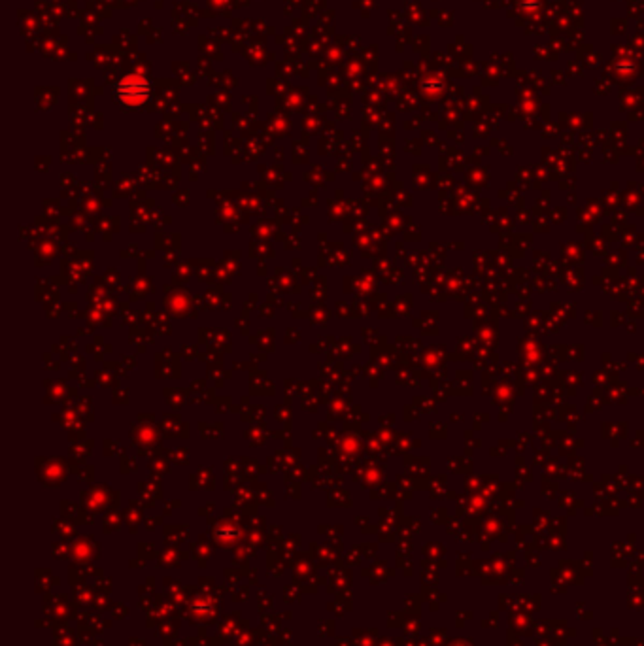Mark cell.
I'll return each mask as SVG.
<instances>
[{
	"label": "cell",
	"mask_w": 644,
	"mask_h": 646,
	"mask_svg": "<svg viewBox=\"0 0 644 646\" xmlns=\"http://www.w3.org/2000/svg\"><path fill=\"white\" fill-rule=\"evenodd\" d=\"M117 98L123 100L127 106H140L146 103L150 97V84L144 76L140 74H131L127 78H123L116 87Z\"/></svg>",
	"instance_id": "obj_1"
}]
</instances>
